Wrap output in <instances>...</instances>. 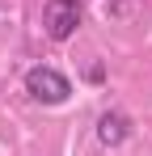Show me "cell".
<instances>
[{
	"instance_id": "6da1fadb",
	"label": "cell",
	"mask_w": 152,
	"mask_h": 156,
	"mask_svg": "<svg viewBox=\"0 0 152 156\" xmlns=\"http://www.w3.org/2000/svg\"><path fill=\"white\" fill-rule=\"evenodd\" d=\"M80 17H85L80 0H47L42 4V34L51 42H68L80 30Z\"/></svg>"
},
{
	"instance_id": "7a4b0ae2",
	"label": "cell",
	"mask_w": 152,
	"mask_h": 156,
	"mask_svg": "<svg viewBox=\"0 0 152 156\" xmlns=\"http://www.w3.org/2000/svg\"><path fill=\"white\" fill-rule=\"evenodd\" d=\"M25 93L42 105H63L72 97V80L63 72H55V68H30L25 72Z\"/></svg>"
},
{
	"instance_id": "3957f363",
	"label": "cell",
	"mask_w": 152,
	"mask_h": 156,
	"mask_svg": "<svg viewBox=\"0 0 152 156\" xmlns=\"http://www.w3.org/2000/svg\"><path fill=\"white\" fill-rule=\"evenodd\" d=\"M127 135H131V118L127 114H118V110H106L97 118V139L106 144V148H118Z\"/></svg>"
}]
</instances>
